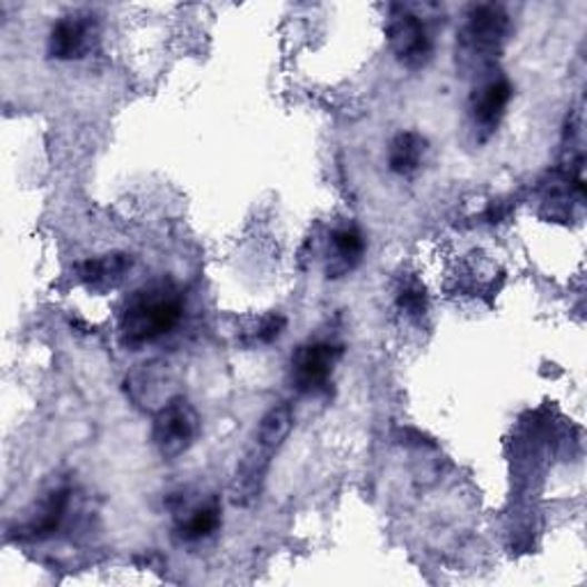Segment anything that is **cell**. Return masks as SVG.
Returning a JSON list of instances; mask_svg holds the SVG:
<instances>
[{
	"label": "cell",
	"mask_w": 587,
	"mask_h": 587,
	"mask_svg": "<svg viewBox=\"0 0 587 587\" xmlns=\"http://www.w3.org/2000/svg\"><path fill=\"white\" fill-rule=\"evenodd\" d=\"M183 299L168 280H157L133 291L125 304L120 334L127 347L155 342L181 321Z\"/></svg>",
	"instance_id": "6da1fadb"
},
{
	"label": "cell",
	"mask_w": 587,
	"mask_h": 587,
	"mask_svg": "<svg viewBox=\"0 0 587 587\" xmlns=\"http://www.w3.org/2000/svg\"><path fill=\"white\" fill-rule=\"evenodd\" d=\"M200 434V416L193 404L183 397H172L155 416L152 440L161 457L175 459L187 452Z\"/></svg>",
	"instance_id": "7a4b0ae2"
},
{
	"label": "cell",
	"mask_w": 587,
	"mask_h": 587,
	"mask_svg": "<svg viewBox=\"0 0 587 587\" xmlns=\"http://www.w3.org/2000/svg\"><path fill=\"white\" fill-rule=\"evenodd\" d=\"M509 17L498 6L472 8L461 32V56L470 62L487 64L496 58L507 40Z\"/></svg>",
	"instance_id": "3957f363"
},
{
	"label": "cell",
	"mask_w": 587,
	"mask_h": 587,
	"mask_svg": "<svg viewBox=\"0 0 587 587\" xmlns=\"http://www.w3.org/2000/svg\"><path fill=\"white\" fill-rule=\"evenodd\" d=\"M345 349L334 342H310L291 356V384L299 392L312 395L328 386Z\"/></svg>",
	"instance_id": "277c9868"
},
{
	"label": "cell",
	"mask_w": 587,
	"mask_h": 587,
	"mask_svg": "<svg viewBox=\"0 0 587 587\" xmlns=\"http://www.w3.org/2000/svg\"><path fill=\"white\" fill-rule=\"evenodd\" d=\"M388 42L397 60L409 69H420L431 58V40L425 23L401 8L390 17Z\"/></svg>",
	"instance_id": "5b68a950"
},
{
	"label": "cell",
	"mask_w": 587,
	"mask_h": 587,
	"mask_svg": "<svg viewBox=\"0 0 587 587\" xmlns=\"http://www.w3.org/2000/svg\"><path fill=\"white\" fill-rule=\"evenodd\" d=\"M97 40V26L88 14L62 17L49 34V56L56 60H81Z\"/></svg>",
	"instance_id": "8992f818"
},
{
	"label": "cell",
	"mask_w": 587,
	"mask_h": 587,
	"mask_svg": "<svg viewBox=\"0 0 587 587\" xmlns=\"http://www.w3.org/2000/svg\"><path fill=\"white\" fill-rule=\"evenodd\" d=\"M273 452L276 450L257 444V440L246 452V457L241 459L237 468V477H235V503L237 505H248L250 500L257 498V494H260Z\"/></svg>",
	"instance_id": "52a82bcc"
},
{
	"label": "cell",
	"mask_w": 587,
	"mask_h": 587,
	"mask_svg": "<svg viewBox=\"0 0 587 587\" xmlns=\"http://www.w3.org/2000/svg\"><path fill=\"white\" fill-rule=\"evenodd\" d=\"M170 384L168 375V365L166 362H145L138 370L127 379V390L131 399L140 407H147V404H157V407H166V404L172 399L166 395V386Z\"/></svg>",
	"instance_id": "ba28073f"
},
{
	"label": "cell",
	"mask_w": 587,
	"mask_h": 587,
	"mask_svg": "<svg viewBox=\"0 0 587 587\" xmlns=\"http://www.w3.org/2000/svg\"><path fill=\"white\" fill-rule=\"evenodd\" d=\"M131 267H133L131 255L108 252V255L94 257V260H86L79 267V278L92 291H108L125 280Z\"/></svg>",
	"instance_id": "9c48e42d"
},
{
	"label": "cell",
	"mask_w": 587,
	"mask_h": 587,
	"mask_svg": "<svg viewBox=\"0 0 587 587\" xmlns=\"http://www.w3.org/2000/svg\"><path fill=\"white\" fill-rule=\"evenodd\" d=\"M511 86L505 79H494L489 81L480 92L475 94L472 99V118L475 125L480 127L487 136L496 131V127L500 125L505 110L511 101Z\"/></svg>",
	"instance_id": "30bf717a"
},
{
	"label": "cell",
	"mask_w": 587,
	"mask_h": 587,
	"mask_svg": "<svg viewBox=\"0 0 587 587\" xmlns=\"http://www.w3.org/2000/svg\"><path fill=\"white\" fill-rule=\"evenodd\" d=\"M330 246H334V257L328 262V276L330 278H340L349 273L365 252V239L358 228L345 226L338 228L334 235H330Z\"/></svg>",
	"instance_id": "8fae6325"
},
{
	"label": "cell",
	"mask_w": 587,
	"mask_h": 587,
	"mask_svg": "<svg viewBox=\"0 0 587 587\" xmlns=\"http://www.w3.org/2000/svg\"><path fill=\"white\" fill-rule=\"evenodd\" d=\"M220 526V503L209 498L193 505L187 514H181L177 524V535L183 541H200L211 537Z\"/></svg>",
	"instance_id": "7c38bea8"
},
{
	"label": "cell",
	"mask_w": 587,
	"mask_h": 587,
	"mask_svg": "<svg viewBox=\"0 0 587 587\" xmlns=\"http://www.w3.org/2000/svg\"><path fill=\"white\" fill-rule=\"evenodd\" d=\"M67 505H69V491L67 489L51 491L40 503V507H37V511L32 514V519L26 524L23 535H28L32 539H44V537L53 535L64 519Z\"/></svg>",
	"instance_id": "4fadbf2b"
},
{
	"label": "cell",
	"mask_w": 587,
	"mask_h": 587,
	"mask_svg": "<svg viewBox=\"0 0 587 587\" xmlns=\"http://www.w3.org/2000/svg\"><path fill=\"white\" fill-rule=\"evenodd\" d=\"M427 142L420 133L416 131H401L395 136L390 142V152H388V163L390 170L397 175H414L425 157Z\"/></svg>",
	"instance_id": "5bb4252c"
},
{
	"label": "cell",
	"mask_w": 587,
	"mask_h": 587,
	"mask_svg": "<svg viewBox=\"0 0 587 587\" xmlns=\"http://www.w3.org/2000/svg\"><path fill=\"white\" fill-rule=\"evenodd\" d=\"M291 425H294L291 407L287 401H280L276 404V407H271L260 420V427H257L255 431V440L271 450H278L285 444V438L289 436Z\"/></svg>",
	"instance_id": "9a60e30c"
},
{
	"label": "cell",
	"mask_w": 587,
	"mask_h": 587,
	"mask_svg": "<svg viewBox=\"0 0 587 587\" xmlns=\"http://www.w3.org/2000/svg\"><path fill=\"white\" fill-rule=\"evenodd\" d=\"M399 308L411 315V317H420L425 315V289L420 285H409V287H404L401 294H399Z\"/></svg>",
	"instance_id": "2e32d148"
},
{
	"label": "cell",
	"mask_w": 587,
	"mask_h": 587,
	"mask_svg": "<svg viewBox=\"0 0 587 587\" xmlns=\"http://www.w3.org/2000/svg\"><path fill=\"white\" fill-rule=\"evenodd\" d=\"M285 328H287V319L282 315L273 312V315L262 319L260 328H257V334H255V340L262 342V345H271L285 334Z\"/></svg>",
	"instance_id": "e0dca14e"
}]
</instances>
